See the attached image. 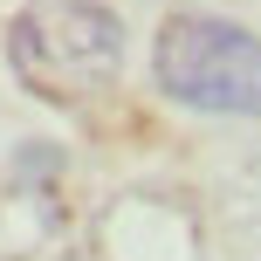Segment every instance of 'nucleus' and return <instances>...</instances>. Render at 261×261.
<instances>
[{"mask_svg": "<svg viewBox=\"0 0 261 261\" xmlns=\"http://www.w3.org/2000/svg\"><path fill=\"white\" fill-rule=\"evenodd\" d=\"M7 62L48 103H83L124 69V21L96 0H35L7 28Z\"/></svg>", "mask_w": 261, "mask_h": 261, "instance_id": "1", "label": "nucleus"}, {"mask_svg": "<svg viewBox=\"0 0 261 261\" xmlns=\"http://www.w3.org/2000/svg\"><path fill=\"white\" fill-rule=\"evenodd\" d=\"M151 76L186 110L261 117V35L220 14H172L151 41Z\"/></svg>", "mask_w": 261, "mask_h": 261, "instance_id": "2", "label": "nucleus"}]
</instances>
